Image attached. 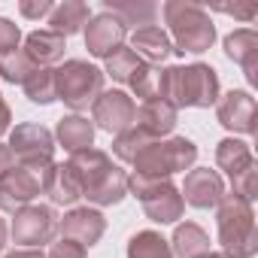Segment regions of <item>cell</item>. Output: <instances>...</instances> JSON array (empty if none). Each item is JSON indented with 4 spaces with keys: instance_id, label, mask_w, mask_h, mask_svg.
<instances>
[{
    "instance_id": "1",
    "label": "cell",
    "mask_w": 258,
    "mask_h": 258,
    "mask_svg": "<svg viewBox=\"0 0 258 258\" xmlns=\"http://www.w3.org/2000/svg\"><path fill=\"white\" fill-rule=\"evenodd\" d=\"M70 170L79 179L82 198H88L97 207H112L127 195V173L109 161L100 149H82L70 155Z\"/></svg>"
},
{
    "instance_id": "2",
    "label": "cell",
    "mask_w": 258,
    "mask_h": 258,
    "mask_svg": "<svg viewBox=\"0 0 258 258\" xmlns=\"http://www.w3.org/2000/svg\"><path fill=\"white\" fill-rule=\"evenodd\" d=\"M158 97L170 106H213L219 100V76L210 64L167 67L158 73Z\"/></svg>"
},
{
    "instance_id": "3",
    "label": "cell",
    "mask_w": 258,
    "mask_h": 258,
    "mask_svg": "<svg viewBox=\"0 0 258 258\" xmlns=\"http://www.w3.org/2000/svg\"><path fill=\"white\" fill-rule=\"evenodd\" d=\"M216 225H219V243L228 258H255L258 231H255V213L249 201L237 195H225L219 201Z\"/></svg>"
},
{
    "instance_id": "4",
    "label": "cell",
    "mask_w": 258,
    "mask_h": 258,
    "mask_svg": "<svg viewBox=\"0 0 258 258\" xmlns=\"http://www.w3.org/2000/svg\"><path fill=\"white\" fill-rule=\"evenodd\" d=\"M161 13H164V22L170 25L173 43H176L173 52L201 55L216 43V25L204 7L185 4V0H167Z\"/></svg>"
},
{
    "instance_id": "5",
    "label": "cell",
    "mask_w": 258,
    "mask_h": 258,
    "mask_svg": "<svg viewBox=\"0 0 258 258\" xmlns=\"http://www.w3.org/2000/svg\"><path fill=\"white\" fill-rule=\"evenodd\" d=\"M198 161V146L185 137H170V140H152L137 158L134 176L143 179H170L179 170H188Z\"/></svg>"
},
{
    "instance_id": "6",
    "label": "cell",
    "mask_w": 258,
    "mask_h": 258,
    "mask_svg": "<svg viewBox=\"0 0 258 258\" xmlns=\"http://www.w3.org/2000/svg\"><path fill=\"white\" fill-rule=\"evenodd\" d=\"M103 91V70L88 61L70 58L55 70V97L64 100L70 109H85Z\"/></svg>"
},
{
    "instance_id": "7",
    "label": "cell",
    "mask_w": 258,
    "mask_h": 258,
    "mask_svg": "<svg viewBox=\"0 0 258 258\" xmlns=\"http://www.w3.org/2000/svg\"><path fill=\"white\" fill-rule=\"evenodd\" d=\"M216 164L228 173V179H231L237 198H243V201H249V204L258 198V164H255V158H252L249 143L234 140V137L222 140V143L216 146Z\"/></svg>"
},
{
    "instance_id": "8",
    "label": "cell",
    "mask_w": 258,
    "mask_h": 258,
    "mask_svg": "<svg viewBox=\"0 0 258 258\" xmlns=\"http://www.w3.org/2000/svg\"><path fill=\"white\" fill-rule=\"evenodd\" d=\"M127 191H134L146 210V216L158 225H170L182 219L185 201L179 188L170 179H143V176H127Z\"/></svg>"
},
{
    "instance_id": "9",
    "label": "cell",
    "mask_w": 258,
    "mask_h": 258,
    "mask_svg": "<svg viewBox=\"0 0 258 258\" xmlns=\"http://www.w3.org/2000/svg\"><path fill=\"white\" fill-rule=\"evenodd\" d=\"M10 152L13 158H19V164L37 170V173H46L55 161V137L52 131H46L43 124H34V121H25V124H16V131L10 134Z\"/></svg>"
},
{
    "instance_id": "10",
    "label": "cell",
    "mask_w": 258,
    "mask_h": 258,
    "mask_svg": "<svg viewBox=\"0 0 258 258\" xmlns=\"http://www.w3.org/2000/svg\"><path fill=\"white\" fill-rule=\"evenodd\" d=\"M55 231H58V216L52 207L28 204L13 219V240L28 249H40L43 243H49L55 237Z\"/></svg>"
},
{
    "instance_id": "11",
    "label": "cell",
    "mask_w": 258,
    "mask_h": 258,
    "mask_svg": "<svg viewBox=\"0 0 258 258\" xmlns=\"http://www.w3.org/2000/svg\"><path fill=\"white\" fill-rule=\"evenodd\" d=\"M40 191H43V173L25 164H13L0 173V210L4 213H19Z\"/></svg>"
},
{
    "instance_id": "12",
    "label": "cell",
    "mask_w": 258,
    "mask_h": 258,
    "mask_svg": "<svg viewBox=\"0 0 258 258\" xmlns=\"http://www.w3.org/2000/svg\"><path fill=\"white\" fill-rule=\"evenodd\" d=\"M137 103L124 91H100V97L91 103V121L103 127L106 134H124L127 127H134Z\"/></svg>"
},
{
    "instance_id": "13",
    "label": "cell",
    "mask_w": 258,
    "mask_h": 258,
    "mask_svg": "<svg viewBox=\"0 0 258 258\" xmlns=\"http://www.w3.org/2000/svg\"><path fill=\"white\" fill-rule=\"evenodd\" d=\"M124 37H127V28L121 19H115L112 13H100L88 22L85 28V49L94 55V58H109L112 52H118L124 46Z\"/></svg>"
},
{
    "instance_id": "14",
    "label": "cell",
    "mask_w": 258,
    "mask_h": 258,
    "mask_svg": "<svg viewBox=\"0 0 258 258\" xmlns=\"http://www.w3.org/2000/svg\"><path fill=\"white\" fill-rule=\"evenodd\" d=\"M255 97L249 91H228L216 100V118L234 134H255Z\"/></svg>"
},
{
    "instance_id": "15",
    "label": "cell",
    "mask_w": 258,
    "mask_h": 258,
    "mask_svg": "<svg viewBox=\"0 0 258 258\" xmlns=\"http://www.w3.org/2000/svg\"><path fill=\"white\" fill-rule=\"evenodd\" d=\"M179 195H182L185 204H191L198 210H210V207H219V201L225 198V182L216 170L195 167V170H188Z\"/></svg>"
},
{
    "instance_id": "16",
    "label": "cell",
    "mask_w": 258,
    "mask_h": 258,
    "mask_svg": "<svg viewBox=\"0 0 258 258\" xmlns=\"http://www.w3.org/2000/svg\"><path fill=\"white\" fill-rule=\"evenodd\" d=\"M58 231H61V237H67V240H73V243H79V246L88 249V246H94L103 237L106 219L97 210H91V207H79V210H70L58 222Z\"/></svg>"
},
{
    "instance_id": "17",
    "label": "cell",
    "mask_w": 258,
    "mask_h": 258,
    "mask_svg": "<svg viewBox=\"0 0 258 258\" xmlns=\"http://www.w3.org/2000/svg\"><path fill=\"white\" fill-rule=\"evenodd\" d=\"M176 118H179V109L170 106L167 100L161 97H152V100H143L137 106V115H134V124L143 127L146 134H152L155 140L167 137L173 127H176Z\"/></svg>"
},
{
    "instance_id": "18",
    "label": "cell",
    "mask_w": 258,
    "mask_h": 258,
    "mask_svg": "<svg viewBox=\"0 0 258 258\" xmlns=\"http://www.w3.org/2000/svg\"><path fill=\"white\" fill-rule=\"evenodd\" d=\"M131 52H134L143 64L155 67V64H161V61H167V58L173 55V43H170V37H167L161 28L149 25V28H137V31L131 34Z\"/></svg>"
},
{
    "instance_id": "19",
    "label": "cell",
    "mask_w": 258,
    "mask_h": 258,
    "mask_svg": "<svg viewBox=\"0 0 258 258\" xmlns=\"http://www.w3.org/2000/svg\"><path fill=\"white\" fill-rule=\"evenodd\" d=\"M225 52L234 64L243 67L246 79L255 85L258 82V34L252 28H240L225 37Z\"/></svg>"
},
{
    "instance_id": "20",
    "label": "cell",
    "mask_w": 258,
    "mask_h": 258,
    "mask_svg": "<svg viewBox=\"0 0 258 258\" xmlns=\"http://www.w3.org/2000/svg\"><path fill=\"white\" fill-rule=\"evenodd\" d=\"M64 49H67V43L55 31H34V34L25 37L22 52L31 58L34 67H52V64H58L64 58Z\"/></svg>"
},
{
    "instance_id": "21",
    "label": "cell",
    "mask_w": 258,
    "mask_h": 258,
    "mask_svg": "<svg viewBox=\"0 0 258 258\" xmlns=\"http://www.w3.org/2000/svg\"><path fill=\"white\" fill-rule=\"evenodd\" d=\"M43 191L52 198V204H64V207H70V204H76L82 198L79 179L70 170V164H52L43 173Z\"/></svg>"
},
{
    "instance_id": "22",
    "label": "cell",
    "mask_w": 258,
    "mask_h": 258,
    "mask_svg": "<svg viewBox=\"0 0 258 258\" xmlns=\"http://www.w3.org/2000/svg\"><path fill=\"white\" fill-rule=\"evenodd\" d=\"M58 140L61 146L73 155V152H82V149H91L94 143V124L82 115H64L58 121Z\"/></svg>"
},
{
    "instance_id": "23",
    "label": "cell",
    "mask_w": 258,
    "mask_h": 258,
    "mask_svg": "<svg viewBox=\"0 0 258 258\" xmlns=\"http://www.w3.org/2000/svg\"><path fill=\"white\" fill-rule=\"evenodd\" d=\"M49 25L58 37L79 34L82 25H88V4H82V0H64L61 7H55L49 13Z\"/></svg>"
},
{
    "instance_id": "24",
    "label": "cell",
    "mask_w": 258,
    "mask_h": 258,
    "mask_svg": "<svg viewBox=\"0 0 258 258\" xmlns=\"http://www.w3.org/2000/svg\"><path fill=\"white\" fill-rule=\"evenodd\" d=\"M170 252H176L179 258H198L204 252H210V234L195 225V222H185V225H176L173 231V240H170Z\"/></svg>"
},
{
    "instance_id": "25",
    "label": "cell",
    "mask_w": 258,
    "mask_h": 258,
    "mask_svg": "<svg viewBox=\"0 0 258 258\" xmlns=\"http://www.w3.org/2000/svg\"><path fill=\"white\" fill-rule=\"evenodd\" d=\"M106 13H112L115 19H121L124 28L127 25H143V28H149L155 22V16H158V7L149 4V0H140V4H127V0H106Z\"/></svg>"
},
{
    "instance_id": "26",
    "label": "cell",
    "mask_w": 258,
    "mask_h": 258,
    "mask_svg": "<svg viewBox=\"0 0 258 258\" xmlns=\"http://www.w3.org/2000/svg\"><path fill=\"white\" fill-rule=\"evenodd\" d=\"M146 67H149V64H143L131 49H124V46L106 58V73H109L115 82H127V85H134L137 76H140Z\"/></svg>"
},
{
    "instance_id": "27",
    "label": "cell",
    "mask_w": 258,
    "mask_h": 258,
    "mask_svg": "<svg viewBox=\"0 0 258 258\" xmlns=\"http://www.w3.org/2000/svg\"><path fill=\"white\" fill-rule=\"evenodd\" d=\"M127 258H173V252L158 231H137L127 243Z\"/></svg>"
},
{
    "instance_id": "28",
    "label": "cell",
    "mask_w": 258,
    "mask_h": 258,
    "mask_svg": "<svg viewBox=\"0 0 258 258\" xmlns=\"http://www.w3.org/2000/svg\"><path fill=\"white\" fill-rule=\"evenodd\" d=\"M22 88H25V94H28V100L31 103H52V100H58L55 97V70L52 67H37V70H31L28 73V79L22 82Z\"/></svg>"
},
{
    "instance_id": "29",
    "label": "cell",
    "mask_w": 258,
    "mask_h": 258,
    "mask_svg": "<svg viewBox=\"0 0 258 258\" xmlns=\"http://www.w3.org/2000/svg\"><path fill=\"white\" fill-rule=\"evenodd\" d=\"M152 140H155L152 134H146L143 127H137V124H134V127H127L124 134H118V137H115V143H112V152H115L121 161L134 164V158H137V155H140V152H143V149L152 143Z\"/></svg>"
},
{
    "instance_id": "30",
    "label": "cell",
    "mask_w": 258,
    "mask_h": 258,
    "mask_svg": "<svg viewBox=\"0 0 258 258\" xmlns=\"http://www.w3.org/2000/svg\"><path fill=\"white\" fill-rule=\"evenodd\" d=\"M31 70H37V67L31 64V58L22 49H16L10 55H0V76H4L7 82H13V85H22Z\"/></svg>"
},
{
    "instance_id": "31",
    "label": "cell",
    "mask_w": 258,
    "mask_h": 258,
    "mask_svg": "<svg viewBox=\"0 0 258 258\" xmlns=\"http://www.w3.org/2000/svg\"><path fill=\"white\" fill-rule=\"evenodd\" d=\"M19 40H22L19 25H13L10 19H0V55L16 52V49H19Z\"/></svg>"
},
{
    "instance_id": "32",
    "label": "cell",
    "mask_w": 258,
    "mask_h": 258,
    "mask_svg": "<svg viewBox=\"0 0 258 258\" xmlns=\"http://www.w3.org/2000/svg\"><path fill=\"white\" fill-rule=\"evenodd\" d=\"M46 258H85V246H79V243L61 237L58 243H52V249H49Z\"/></svg>"
},
{
    "instance_id": "33",
    "label": "cell",
    "mask_w": 258,
    "mask_h": 258,
    "mask_svg": "<svg viewBox=\"0 0 258 258\" xmlns=\"http://www.w3.org/2000/svg\"><path fill=\"white\" fill-rule=\"evenodd\" d=\"M55 7H52V0H22L19 4V13L25 16V19H43V16H49Z\"/></svg>"
},
{
    "instance_id": "34",
    "label": "cell",
    "mask_w": 258,
    "mask_h": 258,
    "mask_svg": "<svg viewBox=\"0 0 258 258\" xmlns=\"http://www.w3.org/2000/svg\"><path fill=\"white\" fill-rule=\"evenodd\" d=\"M219 13H228L234 19H243V22H252L258 16V7L255 4H234V7H219Z\"/></svg>"
},
{
    "instance_id": "35",
    "label": "cell",
    "mask_w": 258,
    "mask_h": 258,
    "mask_svg": "<svg viewBox=\"0 0 258 258\" xmlns=\"http://www.w3.org/2000/svg\"><path fill=\"white\" fill-rule=\"evenodd\" d=\"M7 258H46V252H43V249H28V246H22V249L7 252Z\"/></svg>"
},
{
    "instance_id": "36",
    "label": "cell",
    "mask_w": 258,
    "mask_h": 258,
    "mask_svg": "<svg viewBox=\"0 0 258 258\" xmlns=\"http://www.w3.org/2000/svg\"><path fill=\"white\" fill-rule=\"evenodd\" d=\"M10 121H13V112H10L4 94H0V134H7V131H10Z\"/></svg>"
},
{
    "instance_id": "37",
    "label": "cell",
    "mask_w": 258,
    "mask_h": 258,
    "mask_svg": "<svg viewBox=\"0 0 258 258\" xmlns=\"http://www.w3.org/2000/svg\"><path fill=\"white\" fill-rule=\"evenodd\" d=\"M13 152H10V146H4V143H0V173H4L7 167H13Z\"/></svg>"
},
{
    "instance_id": "38",
    "label": "cell",
    "mask_w": 258,
    "mask_h": 258,
    "mask_svg": "<svg viewBox=\"0 0 258 258\" xmlns=\"http://www.w3.org/2000/svg\"><path fill=\"white\" fill-rule=\"evenodd\" d=\"M4 246H7V222L0 219V252H4Z\"/></svg>"
},
{
    "instance_id": "39",
    "label": "cell",
    "mask_w": 258,
    "mask_h": 258,
    "mask_svg": "<svg viewBox=\"0 0 258 258\" xmlns=\"http://www.w3.org/2000/svg\"><path fill=\"white\" fill-rule=\"evenodd\" d=\"M198 258H228L225 252H204V255H198Z\"/></svg>"
}]
</instances>
